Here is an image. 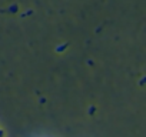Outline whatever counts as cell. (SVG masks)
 Segmentation results:
<instances>
[{
    "instance_id": "1",
    "label": "cell",
    "mask_w": 146,
    "mask_h": 137,
    "mask_svg": "<svg viewBox=\"0 0 146 137\" xmlns=\"http://www.w3.org/2000/svg\"><path fill=\"white\" fill-rule=\"evenodd\" d=\"M63 49H64V44H62V47H59V49H57V51H62Z\"/></svg>"
}]
</instances>
